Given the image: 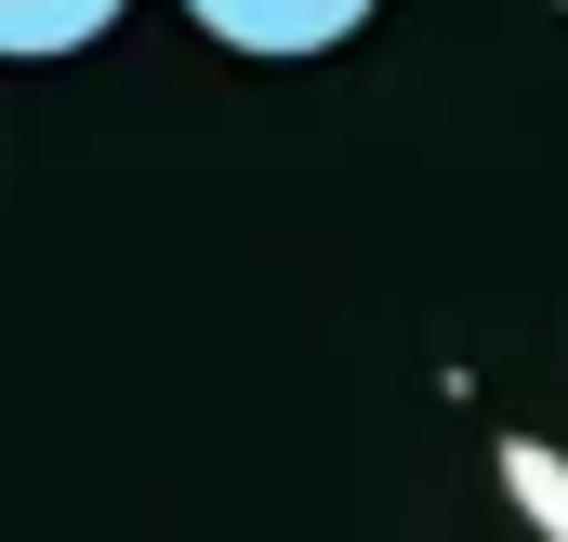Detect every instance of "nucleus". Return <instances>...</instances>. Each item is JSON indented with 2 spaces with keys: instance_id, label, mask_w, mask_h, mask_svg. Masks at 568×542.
I'll list each match as a JSON object with an SVG mask.
<instances>
[{
  "instance_id": "obj_2",
  "label": "nucleus",
  "mask_w": 568,
  "mask_h": 542,
  "mask_svg": "<svg viewBox=\"0 0 568 542\" xmlns=\"http://www.w3.org/2000/svg\"><path fill=\"white\" fill-rule=\"evenodd\" d=\"M106 27H120V0H0V53L13 67H53V53H80Z\"/></svg>"
},
{
  "instance_id": "obj_1",
  "label": "nucleus",
  "mask_w": 568,
  "mask_h": 542,
  "mask_svg": "<svg viewBox=\"0 0 568 542\" xmlns=\"http://www.w3.org/2000/svg\"><path fill=\"white\" fill-rule=\"evenodd\" d=\"M185 13L225 53H331V40L371 27V0H185Z\"/></svg>"
}]
</instances>
